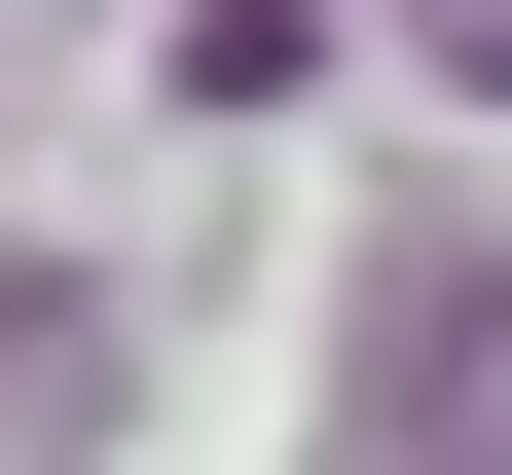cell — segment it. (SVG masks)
<instances>
[{
    "label": "cell",
    "instance_id": "obj_1",
    "mask_svg": "<svg viewBox=\"0 0 512 475\" xmlns=\"http://www.w3.org/2000/svg\"><path fill=\"white\" fill-rule=\"evenodd\" d=\"M512 402V256H366V439H476Z\"/></svg>",
    "mask_w": 512,
    "mask_h": 475
},
{
    "label": "cell",
    "instance_id": "obj_2",
    "mask_svg": "<svg viewBox=\"0 0 512 475\" xmlns=\"http://www.w3.org/2000/svg\"><path fill=\"white\" fill-rule=\"evenodd\" d=\"M74 402H110V293H74V256H0V439H74Z\"/></svg>",
    "mask_w": 512,
    "mask_h": 475
},
{
    "label": "cell",
    "instance_id": "obj_3",
    "mask_svg": "<svg viewBox=\"0 0 512 475\" xmlns=\"http://www.w3.org/2000/svg\"><path fill=\"white\" fill-rule=\"evenodd\" d=\"M439 74H476V110H512V0H439Z\"/></svg>",
    "mask_w": 512,
    "mask_h": 475
}]
</instances>
